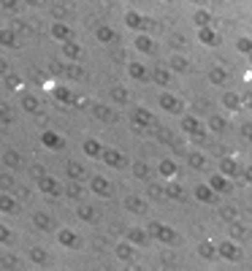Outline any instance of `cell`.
<instances>
[{
    "instance_id": "obj_33",
    "label": "cell",
    "mask_w": 252,
    "mask_h": 271,
    "mask_svg": "<svg viewBox=\"0 0 252 271\" xmlns=\"http://www.w3.org/2000/svg\"><path fill=\"white\" fill-rule=\"evenodd\" d=\"M30 174H33L35 179H38V176H44V174H46V171H44L41 166H30Z\"/></svg>"
},
{
    "instance_id": "obj_29",
    "label": "cell",
    "mask_w": 252,
    "mask_h": 271,
    "mask_svg": "<svg viewBox=\"0 0 252 271\" xmlns=\"http://www.w3.org/2000/svg\"><path fill=\"white\" fill-rule=\"evenodd\" d=\"M111 95H114V101H119V103L128 101V95H125V90H122V87H114V90H111Z\"/></svg>"
},
{
    "instance_id": "obj_1",
    "label": "cell",
    "mask_w": 252,
    "mask_h": 271,
    "mask_svg": "<svg viewBox=\"0 0 252 271\" xmlns=\"http://www.w3.org/2000/svg\"><path fill=\"white\" fill-rule=\"evenodd\" d=\"M35 187L41 190L44 196H62V184H60V179H55V176H49V174H44V176H38L35 179Z\"/></svg>"
},
{
    "instance_id": "obj_6",
    "label": "cell",
    "mask_w": 252,
    "mask_h": 271,
    "mask_svg": "<svg viewBox=\"0 0 252 271\" xmlns=\"http://www.w3.org/2000/svg\"><path fill=\"white\" fill-rule=\"evenodd\" d=\"M0 160L6 163V166H8L11 171H19L22 166H25V160H22V155L16 152V149H6V152L0 155Z\"/></svg>"
},
{
    "instance_id": "obj_2",
    "label": "cell",
    "mask_w": 252,
    "mask_h": 271,
    "mask_svg": "<svg viewBox=\"0 0 252 271\" xmlns=\"http://www.w3.org/2000/svg\"><path fill=\"white\" fill-rule=\"evenodd\" d=\"M57 241L65 247V250H79L82 247V239L76 236L71 228H62V230H57Z\"/></svg>"
},
{
    "instance_id": "obj_19",
    "label": "cell",
    "mask_w": 252,
    "mask_h": 271,
    "mask_svg": "<svg viewBox=\"0 0 252 271\" xmlns=\"http://www.w3.org/2000/svg\"><path fill=\"white\" fill-rule=\"evenodd\" d=\"M92 114H95L101 122H111V120H114L111 108H109V106H103V103H95V106H92Z\"/></svg>"
},
{
    "instance_id": "obj_39",
    "label": "cell",
    "mask_w": 252,
    "mask_h": 271,
    "mask_svg": "<svg viewBox=\"0 0 252 271\" xmlns=\"http://www.w3.org/2000/svg\"><path fill=\"white\" fill-rule=\"evenodd\" d=\"M28 3H38V0H28Z\"/></svg>"
},
{
    "instance_id": "obj_27",
    "label": "cell",
    "mask_w": 252,
    "mask_h": 271,
    "mask_svg": "<svg viewBox=\"0 0 252 271\" xmlns=\"http://www.w3.org/2000/svg\"><path fill=\"white\" fill-rule=\"evenodd\" d=\"M125 206H128V209H133V211H141L144 209L138 198H125Z\"/></svg>"
},
{
    "instance_id": "obj_36",
    "label": "cell",
    "mask_w": 252,
    "mask_h": 271,
    "mask_svg": "<svg viewBox=\"0 0 252 271\" xmlns=\"http://www.w3.org/2000/svg\"><path fill=\"white\" fill-rule=\"evenodd\" d=\"M130 241L141 244V241H144V236H141V233H138V230H130Z\"/></svg>"
},
{
    "instance_id": "obj_3",
    "label": "cell",
    "mask_w": 252,
    "mask_h": 271,
    "mask_svg": "<svg viewBox=\"0 0 252 271\" xmlns=\"http://www.w3.org/2000/svg\"><path fill=\"white\" fill-rule=\"evenodd\" d=\"M41 144L46 149H62V147H65V138H62L57 130H44V133H41Z\"/></svg>"
},
{
    "instance_id": "obj_37",
    "label": "cell",
    "mask_w": 252,
    "mask_h": 271,
    "mask_svg": "<svg viewBox=\"0 0 252 271\" xmlns=\"http://www.w3.org/2000/svg\"><path fill=\"white\" fill-rule=\"evenodd\" d=\"M52 14H55L57 19H60V16H65V8H62V6H55V8H52Z\"/></svg>"
},
{
    "instance_id": "obj_13",
    "label": "cell",
    "mask_w": 252,
    "mask_h": 271,
    "mask_svg": "<svg viewBox=\"0 0 252 271\" xmlns=\"http://www.w3.org/2000/svg\"><path fill=\"white\" fill-rule=\"evenodd\" d=\"M65 76L74 79V81H82L87 74H84V68H82V62H79V60H71L68 65H65Z\"/></svg>"
},
{
    "instance_id": "obj_7",
    "label": "cell",
    "mask_w": 252,
    "mask_h": 271,
    "mask_svg": "<svg viewBox=\"0 0 252 271\" xmlns=\"http://www.w3.org/2000/svg\"><path fill=\"white\" fill-rule=\"evenodd\" d=\"M62 54H65V60H82L84 49H82V44H76L71 38V41H62Z\"/></svg>"
},
{
    "instance_id": "obj_11",
    "label": "cell",
    "mask_w": 252,
    "mask_h": 271,
    "mask_svg": "<svg viewBox=\"0 0 252 271\" xmlns=\"http://www.w3.org/2000/svg\"><path fill=\"white\" fill-rule=\"evenodd\" d=\"M62 196L74 198V201H82V198H84L82 182H76V179H68V184H65V190H62Z\"/></svg>"
},
{
    "instance_id": "obj_26",
    "label": "cell",
    "mask_w": 252,
    "mask_h": 271,
    "mask_svg": "<svg viewBox=\"0 0 252 271\" xmlns=\"http://www.w3.org/2000/svg\"><path fill=\"white\" fill-rule=\"evenodd\" d=\"M0 244H11V230L0 223Z\"/></svg>"
},
{
    "instance_id": "obj_38",
    "label": "cell",
    "mask_w": 252,
    "mask_h": 271,
    "mask_svg": "<svg viewBox=\"0 0 252 271\" xmlns=\"http://www.w3.org/2000/svg\"><path fill=\"white\" fill-rule=\"evenodd\" d=\"M6 68H8V65H6L3 60H0V74H6Z\"/></svg>"
},
{
    "instance_id": "obj_18",
    "label": "cell",
    "mask_w": 252,
    "mask_h": 271,
    "mask_svg": "<svg viewBox=\"0 0 252 271\" xmlns=\"http://www.w3.org/2000/svg\"><path fill=\"white\" fill-rule=\"evenodd\" d=\"M30 260H33L35 266H44L49 260V255H46V250L38 247V244H33V247H30Z\"/></svg>"
},
{
    "instance_id": "obj_30",
    "label": "cell",
    "mask_w": 252,
    "mask_h": 271,
    "mask_svg": "<svg viewBox=\"0 0 252 271\" xmlns=\"http://www.w3.org/2000/svg\"><path fill=\"white\" fill-rule=\"evenodd\" d=\"M0 122H11V114H8L6 103H0Z\"/></svg>"
},
{
    "instance_id": "obj_32",
    "label": "cell",
    "mask_w": 252,
    "mask_h": 271,
    "mask_svg": "<svg viewBox=\"0 0 252 271\" xmlns=\"http://www.w3.org/2000/svg\"><path fill=\"white\" fill-rule=\"evenodd\" d=\"M136 120H138V122H149V111L138 108V111H136Z\"/></svg>"
},
{
    "instance_id": "obj_25",
    "label": "cell",
    "mask_w": 252,
    "mask_h": 271,
    "mask_svg": "<svg viewBox=\"0 0 252 271\" xmlns=\"http://www.w3.org/2000/svg\"><path fill=\"white\" fill-rule=\"evenodd\" d=\"M128 71H130V76H136V79H144V76H147V74H144V68L138 65V62H130Z\"/></svg>"
},
{
    "instance_id": "obj_4",
    "label": "cell",
    "mask_w": 252,
    "mask_h": 271,
    "mask_svg": "<svg viewBox=\"0 0 252 271\" xmlns=\"http://www.w3.org/2000/svg\"><path fill=\"white\" fill-rule=\"evenodd\" d=\"M49 33H52V38H55V41H60V44H62V41L74 38V30H71L65 22H55V25L49 27Z\"/></svg>"
},
{
    "instance_id": "obj_14",
    "label": "cell",
    "mask_w": 252,
    "mask_h": 271,
    "mask_svg": "<svg viewBox=\"0 0 252 271\" xmlns=\"http://www.w3.org/2000/svg\"><path fill=\"white\" fill-rule=\"evenodd\" d=\"M19 209V203H16L14 196H8V193H0V211H6V214H14Z\"/></svg>"
},
{
    "instance_id": "obj_24",
    "label": "cell",
    "mask_w": 252,
    "mask_h": 271,
    "mask_svg": "<svg viewBox=\"0 0 252 271\" xmlns=\"http://www.w3.org/2000/svg\"><path fill=\"white\" fill-rule=\"evenodd\" d=\"M117 255L122 257V260H128V257H133V250H130L128 244H119V247H117Z\"/></svg>"
},
{
    "instance_id": "obj_15",
    "label": "cell",
    "mask_w": 252,
    "mask_h": 271,
    "mask_svg": "<svg viewBox=\"0 0 252 271\" xmlns=\"http://www.w3.org/2000/svg\"><path fill=\"white\" fill-rule=\"evenodd\" d=\"M101 160H103V163H109V166H117V168H122V166H125L122 155H119V152H117V149H103Z\"/></svg>"
},
{
    "instance_id": "obj_16",
    "label": "cell",
    "mask_w": 252,
    "mask_h": 271,
    "mask_svg": "<svg viewBox=\"0 0 252 271\" xmlns=\"http://www.w3.org/2000/svg\"><path fill=\"white\" fill-rule=\"evenodd\" d=\"M33 225H35V230H52V217L49 214H44V211H35L33 214Z\"/></svg>"
},
{
    "instance_id": "obj_31",
    "label": "cell",
    "mask_w": 252,
    "mask_h": 271,
    "mask_svg": "<svg viewBox=\"0 0 252 271\" xmlns=\"http://www.w3.org/2000/svg\"><path fill=\"white\" fill-rule=\"evenodd\" d=\"M136 46L141 49V52H152V49H149V41H147V38H138V41H136Z\"/></svg>"
},
{
    "instance_id": "obj_20",
    "label": "cell",
    "mask_w": 252,
    "mask_h": 271,
    "mask_svg": "<svg viewBox=\"0 0 252 271\" xmlns=\"http://www.w3.org/2000/svg\"><path fill=\"white\" fill-rule=\"evenodd\" d=\"M0 44H3V46H11V49H16L19 46V41H16V35H14V30H0Z\"/></svg>"
},
{
    "instance_id": "obj_9",
    "label": "cell",
    "mask_w": 252,
    "mask_h": 271,
    "mask_svg": "<svg viewBox=\"0 0 252 271\" xmlns=\"http://www.w3.org/2000/svg\"><path fill=\"white\" fill-rule=\"evenodd\" d=\"M55 101H57V103H65V106H71V103L76 101V95H74V90H68L65 84H57V87H55Z\"/></svg>"
},
{
    "instance_id": "obj_17",
    "label": "cell",
    "mask_w": 252,
    "mask_h": 271,
    "mask_svg": "<svg viewBox=\"0 0 252 271\" xmlns=\"http://www.w3.org/2000/svg\"><path fill=\"white\" fill-rule=\"evenodd\" d=\"M76 214H79L82 223H92V220H95V209H92L89 203H79V206H76Z\"/></svg>"
},
{
    "instance_id": "obj_10",
    "label": "cell",
    "mask_w": 252,
    "mask_h": 271,
    "mask_svg": "<svg viewBox=\"0 0 252 271\" xmlns=\"http://www.w3.org/2000/svg\"><path fill=\"white\" fill-rule=\"evenodd\" d=\"M89 190H92L95 196H109V193H111V184L106 182L103 176H92V179H89Z\"/></svg>"
},
{
    "instance_id": "obj_34",
    "label": "cell",
    "mask_w": 252,
    "mask_h": 271,
    "mask_svg": "<svg viewBox=\"0 0 252 271\" xmlns=\"http://www.w3.org/2000/svg\"><path fill=\"white\" fill-rule=\"evenodd\" d=\"M0 184H3V187H11V174H0Z\"/></svg>"
},
{
    "instance_id": "obj_22",
    "label": "cell",
    "mask_w": 252,
    "mask_h": 271,
    "mask_svg": "<svg viewBox=\"0 0 252 271\" xmlns=\"http://www.w3.org/2000/svg\"><path fill=\"white\" fill-rule=\"evenodd\" d=\"M98 41H103V44H111V41L117 38V33L111 30V27H98Z\"/></svg>"
},
{
    "instance_id": "obj_8",
    "label": "cell",
    "mask_w": 252,
    "mask_h": 271,
    "mask_svg": "<svg viewBox=\"0 0 252 271\" xmlns=\"http://www.w3.org/2000/svg\"><path fill=\"white\" fill-rule=\"evenodd\" d=\"M22 111H28V114H38L41 111V103H38V98L33 92H22Z\"/></svg>"
},
{
    "instance_id": "obj_12",
    "label": "cell",
    "mask_w": 252,
    "mask_h": 271,
    "mask_svg": "<svg viewBox=\"0 0 252 271\" xmlns=\"http://www.w3.org/2000/svg\"><path fill=\"white\" fill-rule=\"evenodd\" d=\"M82 149H84V155H87V157H101L103 155V147H101L98 138H84Z\"/></svg>"
},
{
    "instance_id": "obj_23",
    "label": "cell",
    "mask_w": 252,
    "mask_h": 271,
    "mask_svg": "<svg viewBox=\"0 0 252 271\" xmlns=\"http://www.w3.org/2000/svg\"><path fill=\"white\" fill-rule=\"evenodd\" d=\"M0 6L6 8V11H19L25 6V0H0Z\"/></svg>"
},
{
    "instance_id": "obj_28",
    "label": "cell",
    "mask_w": 252,
    "mask_h": 271,
    "mask_svg": "<svg viewBox=\"0 0 252 271\" xmlns=\"http://www.w3.org/2000/svg\"><path fill=\"white\" fill-rule=\"evenodd\" d=\"M125 22H128L130 27H141L144 22H141V16H138V14H128V16H125Z\"/></svg>"
},
{
    "instance_id": "obj_21",
    "label": "cell",
    "mask_w": 252,
    "mask_h": 271,
    "mask_svg": "<svg viewBox=\"0 0 252 271\" xmlns=\"http://www.w3.org/2000/svg\"><path fill=\"white\" fill-rule=\"evenodd\" d=\"M22 266V257L16 255H0V269H19Z\"/></svg>"
},
{
    "instance_id": "obj_35",
    "label": "cell",
    "mask_w": 252,
    "mask_h": 271,
    "mask_svg": "<svg viewBox=\"0 0 252 271\" xmlns=\"http://www.w3.org/2000/svg\"><path fill=\"white\" fill-rule=\"evenodd\" d=\"M76 106H79V108H84V106H89V103H87V98H84V95H76Z\"/></svg>"
},
{
    "instance_id": "obj_5",
    "label": "cell",
    "mask_w": 252,
    "mask_h": 271,
    "mask_svg": "<svg viewBox=\"0 0 252 271\" xmlns=\"http://www.w3.org/2000/svg\"><path fill=\"white\" fill-rule=\"evenodd\" d=\"M65 179L84 182V179H87V171H84V166H79L76 160H68V163H65Z\"/></svg>"
}]
</instances>
